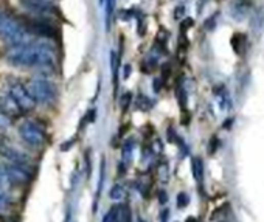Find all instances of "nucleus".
<instances>
[{"mask_svg":"<svg viewBox=\"0 0 264 222\" xmlns=\"http://www.w3.org/2000/svg\"><path fill=\"white\" fill-rule=\"evenodd\" d=\"M218 145H219L218 137H213V138H211V142H210V154H215V152H216Z\"/></svg>","mask_w":264,"mask_h":222,"instance_id":"23","label":"nucleus"},{"mask_svg":"<svg viewBox=\"0 0 264 222\" xmlns=\"http://www.w3.org/2000/svg\"><path fill=\"white\" fill-rule=\"evenodd\" d=\"M5 174L10 180V184H17V185H24L30 182V170L22 168V166H16L11 163H5L4 165Z\"/></svg>","mask_w":264,"mask_h":222,"instance_id":"8","label":"nucleus"},{"mask_svg":"<svg viewBox=\"0 0 264 222\" xmlns=\"http://www.w3.org/2000/svg\"><path fill=\"white\" fill-rule=\"evenodd\" d=\"M0 39L10 44V47L31 42V33L22 21L0 8Z\"/></svg>","mask_w":264,"mask_h":222,"instance_id":"2","label":"nucleus"},{"mask_svg":"<svg viewBox=\"0 0 264 222\" xmlns=\"http://www.w3.org/2000/svg\"><path fill=\"white\" fill-rule=\"evenodd\" d=\"M117 211H118V207H112L108 213L104 214L103 222H115L117 220Z\"/></svg>","mask_w":264,"mask_h":222,"instance_id":"20","label":"nucleus"},{"mask_svg":"<svg viewBox=\"0 0 264 222\" xmlns=\"http://www.w3.org/2000/svg\"><path fill=\"white\" fill-rule=\"evenodd\" d=\"M104 174H106V162H104V160H101V166H99V180H98V190H96V197H95L93 211H96V202H98V199H99V191H101V188H103Z\"/></svg>","mask_w":264,"mask_h":222,"instance_id":"14","label":"nucleus"},{"mask_svg":"<svg viewBox=\"0 0 264 222\" xmlns=\"http://www.w3.org/2000/svg\"><path fill=\"white\" fill-rule=\"evenodd\" d=\"M149 107H151V101L145 95L137 96V109H140V110H143V112H146Z\"/></svg>","mask_w":264,"mask_h":222,"instance_id":"18","label":"nucleus"},{"mask_svg":"<svg viewBox=\"0 0 264 222\" xmlns=\"http://www.w3.org/2000/svg\"><path fill=\"white\" fill-rule=\"evenodd\" d=\"M0 155H2L8 163L11 165H16V166H22V168H27L30 170V157L17 149L16 146L13 145H8V143H0Z\"/></svg>","mask_w":264,"mask_h":222,"instance_id":"6","label":"nucleus"},{"mask_svg":"<svg viewBox=\"0 0 264 222\" xmlns=\"http://www.w3.org/2000/svg\"><path fill=\"white\" fill-rule=\"evenodd\" d=\"M182 14H184V7H179V8L176 10V13H174V16H176V17H180Z\"/></svg>","mask_w":264,"mask_h":222,"instance_id":"28","label":"nucleus"},{"mask_svg":"<svg viewBox=\"0 0 264 222\" xmlns=\"http://www.w3.org/2000/svg\"><path fill=\"white\" fill-rule=\"evenodd\" d=\"M176 204H177V207H179V208H185V207H188V204H190V197H188V194H187V193H179V194H177V197H176Z\"/></svg>","mask_w":264,"mask_h":222,"instance_id":"19","label":"nucleus"},{"mask_svg":"<svg viewBox=\"0 0 264 222\" xmlns=\"http://www.w3.org/2000/svg\"><path fill=\"white\" fill-rule=\"evenodd\" d=\"M158 200H160V204H165V202L168 200V197H167V193H165V191H160V199H158Z\"/></svg>","mask_w":264,"mask_h":222,"instance_id":"25","label":"nucleus"},{"mask_svg":"<svg viewBox=\"0 0 264 222\" xmlns=\"http://www.w3.org/2000/svg\"><path fill=\"white\" fill-rule=\"evenodd\" d=\"M193 19L191 17H188V19H185L182 24H180V31H182V34H185V31H187V28H191L193 27Z\"/></svg>","mask_w":264,"mask_h":222,"instance_id":"22","label":"nucleus"},{"mask_svg":"<svg viewBox=\"0 0 264 222\" xmlns=\"http://www.w3.org/2000/svg\"><path fill=\"white\" fill-rule=\"evenodd\" d=\"M109 197H111L112 200H121V199H125V197H126V190H125V187L120 185V184H115V185L109 190Z\"/></svg>","mask_w":264,"mask_h":222,"instance_id":"13","label":"nucleus"},{"mask_svg":"<svg viewBox=\"0 0 264 222\" xmlns=\"http://www.w3.org/2000/svg\"><path fill=\"white\" fill-rule=\"evenodd\" d=\"M132 146H134V142L132 140H128L125 143V146H123V163L125 165H128L129 160H131V157H132V151H134Z\"/></svg>","mask_w":264,"mask_h":222,"instance_id":"15","label":"nucleus"},{"mask_svg":"<svg viewBox=\"0 0 264 222\" xmlns=\"http://www.w3.org/2000/svg\"><path fill=\"white\" fill-rule=\"evenodd\" d=\"M131 96H132V95H131L129 92H128V93H126V95L123 96L125 99H123V103H121V106H123V109H125V110L128 109V106H129V103H131Z\"/></svg>","mask_w":264,"mask_h":222,"instance_id":"24","label":"nucleus"},{"mask_svg":"<svg viewBox=\"0 0 264 222\" xmlns=\"http://www.w3.org/2000/svg\"><path fill=\"white\" fill-rule=\"evenodd\" d=\"M232 47H233V50H235L236 54L242 56V54L246 53V48H247V37H246V34L235 33L233 37H232Z\"/></svg>","mask_w":264,"mask_h":222,"instance_id":"11","label":"nucleus"},{"mask_svg":"<svg viewBox=\"0 0 264 222\" xmlns=\"http://www.w3.org/2000/svg\"><path fill=\"white\" fill-rule=\"evenodd\" d=\"M8 93L17 103V106L21 107L22 112H30V110H33L36 101L31 96V93L25 84H22L17 79H10L8 81Z\"/></svg>","mask_w":264,"mask_h":222,"instance_id":"5","label":"nucleus"},{"mask_svg":"<svg viewBox=\"0 0 264 222\" xmlns=\"http://www.w3.org/2000/svg\"><path fill=\"white\" fill-rule=\"evenodd\" d=\"M25 27L28 28L30 33H34L40 37H53L56 34V30L51 24L45 22V21H40V19H34V21H28L25 24Z\"/></svg>","mask_w":264,"mask_h":222,"instance_id":"9","label":"nucleus"},{"mask_svg":"<svg viewBox=\"0 0 264 222\" xmlns=\"http://www.w3.org/2000/svg\"><path fill=\"white\" fill-rule=\"evenodd\" d=\"M131 75V66H126L125 67V73H123V78H129Z\"/></svg>","mask_w":264,"mask_h":222,"instance_id":"26","label":"nucleus"},{"mask_svg":"<svg viewBox=\"0 0 264 222\" xmlns=\"http://www.w3.org/2000/svg\"><path fill=\"white\" fill-rule=\"evenodd\" d=\"M28 90L31 93V96L34 98L36 103L39 104H51L56 99L58 92H56V86L53 84L48 78L45 76H34L30 79L28 83Z\"/></svg>","mask_w":264,"mask_h":222,"instance_id":"3","label":"nucleus"},{"mask_svg":"<svg viewBox=\"0 0 264 222\" xmlns=\"http://www.w3.org/2000/svg\"><path fill=\"white\" fill-rule=\"evenodd\" d=\"M21 138L31 148H40L45 143V131L44 128L34 120H25L19 126Z\"/></svg>","mask_w":264,"mask_h":222,"instance_id":"4","label":"nucleus"},{"mask_svg":"<svg viewBox=\"0 0 264 222\" xmlns=\"http://www.w3.org/2000/svg\"><path fill=\"white\" fill-rule=\"evenodd\" d=\"M5 59L14 67L53 69L56 64L55 45L48 41H36L7 48Z\"/></svg>","mask_w":264,"mask_h":222,"instance_id":"1","label":"nucleus"},{"mask_svg":"<svg viewBox=\"0 0 264 222\" xmlns=\"http://www.w3.org/2000/svg\"><path fill=\"white\" fill-rule=\"evenodd\" d=\"M0 109L4 110L7 115H10L11 118H16L22 114L21 107L17 106V103L11 98L10 93H2L0 95Z\"/></svg>","mask_w":264,"mask_h":222,"instance_id":"10","label":"nucleus"},{"mask_svg":"<svg viewBox=\"0 0 264 222\" xmlns=\"http://www.w3.org/2000/svg\"><path fill=\"white\" fill-rule=\"evenodd\" d=\"M11 117L10 115H7L2 109H0V132H4V131H7V129H10V126H11Z\"/></svg>","mask_w":264,"mask_h":222,"instance_id":"16","label":"nucleus"},{"mask_svg":"<svg viewBox=\"0 0 264 222\" xmlns=\"http://www.w3.org/2000/svg\"><path fill=\"white\" fill-rule=\"evenodd\" d=\"M154 90H155V92L160 90V79H155V81H154Z\"/></svg>","mask_w":264,"mask_h":222,"instance_id":"27","label":"nucleus"},{"mask_svg":"<svg viewBox=\"0 0 264 222\" xmlns=\"http://www.w3.org/2000/svg\"><path fill=\"white\" fill-rule=\"evenodd\" d=\"M19 4L24 10H27L28 13L37 17H45L56 13V8L48 0H19Z\"/></svg>","mask_w":264,"mask_h":222,"instance_id":"7","label":"nucleus"},{"mask_svg":"<svg viewBox=\"0 0 264 222\" xmlns=\"http://www.w3.org/2000/svg\"><path fill=\"white\" fill-rule=\"evenodd\" d=\"M191 171H193L194 179L200 184L202 182V177H204V163H202V158L194 157L191 160Z\"/></svg>","mask_w":264,"mask_h":222,"instance_id":"12","label":"nucleus"},{"mask_svg":"<svg viewBox=\"0 0 264 222\" xmlns=\"http://www.w3.org/2000/svg\"><path fill=\"white\" fill-rule=\"evenodd\" d=\"M8 208V196L7 193H0V214L5 213Z\"/></svg>","mask_w":264,"mask_h":222,"instance_id":"21","label":"nucleus"},{"mask_svg":"<svg viewBox=\"0 0 264 222\" xmlns=\"http://www.w3.org/2000/svg\"><path fill=\"white\" fill-rule=\"evenodd\" d=\"M187 222H196V219H194V217H188Z\"/></svg>","mask_w":264,"mask_h":222,"instance_id":"29","label":"nucleus"},{"mask_svg":"<svg viewBox=\"0 0 264 222\" xmlns=\"http://www.w3.org/2000/svg\"><path fill=\"white\" fill-rule=\"evenodd\" d=\"M8 187H10V180H8V177L5 174L4 166L0 165V193H7Z\"/></svg>","mask_w":264,"mask_h":222,"instance_id":"17","label":"nucleus"}]
</instances>
